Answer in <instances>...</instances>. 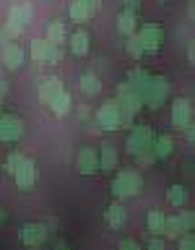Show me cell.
<instances>
[{
	"instance_id": "23",
	"label": "cell",
	"mask_w": 195,
	"mask_h": 250,
	"mask_svg": "<svg viewBox=\"0 0 195 250\" xmlns=\"http://www.w3.org/2000/svg\"><path fill=\"white\" fill-rule=\"evenodd\" d=\"M70 21H78V23H83V21H89L91 19V11H89V5L83 3V0H73V3H70Z\"/></svg>"
},
{
	"instance_id": "29",
	"label": "cell",
	"mask_w": 195,
	"mask_h": 250,
	"mask_svg": "<svg viewBox=\"0 0 195 250\" xmlns=\"http://www.w3.org/2000/svg\"><path fill=\"white\" fill-rule=\"evenodd\" d=\"M167 201H169L175 208H182V206H185V188H182V185H172L169 190H167Z\"/></svg>"
},
{
	"instance_id": "39",
	"label": "cell",
	"mask_w": 195,
	"mask_h": 250,
	"mask_svg": "<svg viewBox=\"0 0 195 250\" xmlns=\"http://www.w3.org/2000/svg\"><path fill=\"white\" fill-rule=\"evenodd\" d=\"M0 224H5V211L0 208Z\"/></svg>"
},
{
	"instance_id": "36",
	"label": "cell",
	"mask_w": 195,
	"mask_h": 250,
	"mask_svg": "<svg viewBox=\"0 0 195 250\" xmlns=\"http://www.w3.org/2000/svg\"><path fill=\"white\" fill-rule=\"evenodd\" d=\"M138 8H140L138 0H125V11L128 13H138Z\"/></svg>"
},
{
	"instance_id": "38",
	"label": "cell",
	"mask_w": 195,
	"mask_h": 250,
	"mask_svg": "<svg viewBox=\"0 0 195 250\" xmlns=\"http://www.w3.org/2000/svg\"><path fill=\"white\" fill-rule=\"evenodd\" d=\"M5 94H8V81H5V78H0V97H5Z\"/></svg>"
},
{
	"instance_id": "20",
	"label": "cell",
	"mask_w": 195,
	"mask_h": 250,
	"mask_svg": "<svg viewBox=\"0 0 195 250\" xmlns=\"http://www.w3.org/2000/svg\"><path fill=\"white\" fill-rule=\"evenodd\" d=\"M136 29H138V13L122 11V16L117 19V31L128 37V34H136Z\"/></svg>"
},
{
	"instance_id": "8",
	"label": "cell",
	"mask_w": 195,
	"mask_h": 250,
	"mask_svg": "<svg viewBox=\"0 0 195 250\" xmlns=\"http://www.w3.org/2000/svg\"><path fill=\"white\" fill-rule=\"evenodd\" d=\"M151 141H154V133L148 125H136V128L130 130V136H128V154L130 156H136L138 151H143V148L151 146Z\"/></svg>"
},
{
	"instance_id": "16",
	"label": "cell",
	"mask_w": 195,
	"mask_h": 250,
	"mask_svg": "<svg viewBox=\"0 0 195 250\" xmlns=\"http://www.w3.org/2000/svg\"><path fill=\"white\" fill-rule=\"evenodd\" d=\"M31 16H34V8H31V3H16L11 11H8V19L21 23V26H26V23L31 21Z\"/></svg>"
},
{
	"instance_id": "14",
	"label": "cell",
	"mask_w": 195,
	"mask_h": 250,
	"mask_svg": "<svg viewBox=\"0 0 195 250\" xmlns=\"http://www.w3.org/2000/svg\"><path fill=\"white\" fill-rule=\"evenodd\" d=\"M104 222L112 227V229H122V227L128 224V208H125L122 203H112V206L104 211Z\"/></svg>"
},
{
	"instance_id": "15",
	"label": "cell",
	"mask_w": 195,
	"mask_h": 250,
	"mask_svg": "<svg viewBox=\"0 0 195 250\" xmlns=\"http://www.w3.org/2000/svg\"><path fill=\"white\" fill-rule=\"evenodd\" d=\"M47 107H50V109H52V112L58 115V117H65V115L70 112V107H73V99H70V94H68L65 89H62L60 94H55L52 102H50Z\"/></svg>"
},
{
	"instance_id": "1",
	"label": "cell",
	"mask_w": 195,
	"mask_h": 250,
	"mask_svg": "<svg viewBox=\"0 0 195 250\" xmlns=\"http://www.w3.org/2000/svg\"><path fill=\"white\" fill-rule=\"evenodd\" d=\"M117 107H120L122 128H128V125H133V120H136V115L143 109V102L133 94V89L128 83H120V86H117Z\"/></svg>"
},
{
	"instance_id": "25",
	"label": "cell",
	"mask_w": 195,
	"mask_h": 250,
	"mask_svg": "<svg viewBox=\"0 0 195 250\" xmlns=\"http://www.w3.org/2000/svg\"><path fill=\"white\" fill-rule=\"evenodd\" d=\"M125 52H128V58H133V60H140V58L146 55V50H143V44H140L138 34H128V42H125Z\"/></svg>"
},
{
	"instance_id": "41",
	"label": "cell",
	"mask_w": 195,
	"mask_h": 250,
	"mask_svg": "<svg viewBox=\"0 0 195 250\" xmlns=\"http://www.w3.org/2000/svg\"><path fill=\"white\" fill-rule=\"evenodd\" d=\"M159 3H169V0H159Z\"/></svg>"
},
{
	"instance_id": "7",
	"label": "cell",
	"mask_w": 195,
	"mask_h": 250,
	"mask_svg": "<svg viewBox=\"0 0 195 250\" xmlns=\"http://www.w3.org/2000/svg\"><path fill=\"white\" fill-rule=\"evenodd\" d=\"M37 177H39L37 164L31 162V159H26V156H23L21 164L13 169V180H16V185H19L21 190H31V188H34V183H37Z\"/></svg>"
},
{
	"instance_id": "33",
	"label": "cell",
	"mask_w": 195,
	"mask_h": 250,
	"mask_svg": "<svg viewBox=\"0 0 195 250\" xmlns=\"http://www.w3.org/2000/svg\"><path fill=\"white\" fill-rule=\"evenodd\" d=\"M185 237H177V248L179 250H193L195 248V240H193V232H182Z\"/></svg>"
},
{
	"instance_id": "5",
	"label": "cell",
	"mask_w": 195,
	"mask_h": 250,
	"mask_svg": "<svg viewBox=\"0 0 195 250\" xmlns=\"http://www.w3.org/2000/svg\"><path fill=\"white\" fill-rule=\"evenodd\" d=\"M138 39H140L146 52H159L164 44V29L156 26V23H143L138 31Z\"/></svg>"
},
{
	"instance_id": "40",
	"label": "cell",
	"mask_w": 195,
	"mask_h": 250,
	"mask_svg": "<svg viewBox=\"0 0 195 250\" xmlns=\"http://www.w3.org/2000/svg\"><path fill=\"white\" fill-rule=\"evenodd\" d=\"M0 109H3V97H0Z\"/></svg>"
},
{
	"instance_id": "34",
	"label": "cell",
	"mask_w": 195,
	"mask_h": 250,
	"mask_svg": "<svg viewBox=\"0 0 195 250\" xmlns=\"http://www.w3.org/2000/svg\"><path fill=\"white\" fill-rule=\"evenodd\" d=\"M179 224H182V229H185V232H193V224H195L193 211H185V214H179Z\"/></svg>"
},
{
	"instance_id": "31",
	"label": "cell",
	"mask_w": 195,
	"mask_h": 250,
	"mask_svg": "<svg viewBox=\"0 0 195 250\" xmlns=\"http://www.w3.org/2000/svg\"><path fill=\"white\" fill-rule=\"evenodd\" d=\"M62 60V44H52L50 42V50H47V65H55V62Z\"/></svg>"
},
{
	"instance_id": "11",
	"label": "cell",
	"mask_w": 195,
	"mask_h": 250,
	"mask_svg": "<svg viewBox=\"0 0 195 250\" xmlns=\"http://www.w3.org/2000/svg\"><path fill=\"white\" fill-rule=\"evenodd\" d=\"M44 240H47V227L44 224H23V229H21V242L23 245H29V248H39V245H44Z\"/></svg>"
},
{
	"instance_id": "4",
	"label": "cell",
	"mask_w": 195,
	"mask_h": 250,
	"mask_svg": "<svg viewBox=\"0 0 195 250\" xmlns=\"http://www.w3.org/2000/svg\"><path fill=\"white\" fill-rule=\"evenodd\" d=\"M97 123H99L104 130H120V128H122V123H120V107H117V99H107L104 104L99 107V112H97Z\"/></svg>"
},
{
	"instance_id": "22",
	"label": "cell",
	"mask_w": 195,
	"mask_h": 250,
	"mask_svg": "<svg viewBox=\"0 0 195 250\" xmlns=\"http://www.w3.org/2000/svg\"><path fill=\"white\" fill-rule=\"evenodd\" d=\"M164 216L159 208H154V211H148V216H146V229L151 232V234H164Z\"/></svg>"
},
{
	"instance_id": "35",
	"label": "cell",
	"mask_w": 195,
	"mask_h": 250,
	"mask_svg": "<svg viewBox=\"0 0 195 250\" xmlns=\"http://www.w3.org/2000/svg\"><path fill=\"white\" fill-rule=\"evenodd\" d=\"M148 248H151V250H164V240H161V234H154L151 242H148Z\"/></svg>"
},
{
	"instance_id": "28",
	"label": "cell",
	"mask_w": 195,
	"mask_h": 250,
	"mask_svg": "<svg viewBox=\"0 0 195 250\" xmlns=\"http://www.w3.org/2000/svg\"><path fill=\"white\" fill-rule=\"evenodd\" d=\"M182 232L185 229H182V224H179V216H167V219H164V237L177 240Z\"/></svg>"
},
{
	"instance_id": "2",
	"label": "cell",
	"mask_w": 195,
	"mask_h": 250,
	"mask_svg": "<svg viewBox=\"0 0 195 250\" xmlns=\"http://www.w3.org/2000/svg\"><path fill=\"white\" fill-rule=\"evenodd\" d=\"M140 188H143V177H140L136 169H122V172H117V177L112 180V195L115 198H133V195L140 193Z\"/></svg>"
},
{
	"instance_id": "24",
	"label": "cell",
	"mask_w": 195,
	"mask_h": 250,
	"mask_svg": "<svg viewBox=\"0 0 195 250\" xmlns=\"http://www.w3.org/2000/svg\"><path fill=\"white\" fill-rule=\"evenodd\" d=\"M47 42H52V44H62L65 42V23L62 21H52V23H47Z\"/></svg>"
},
{
	"instance_id": "37",
	"label": "cell",
	"mask_w": 195,
	"mask_h": 250,
	"mask_svg": "<svg viewBox=\"0 0 195 250\" xmlns=\"http://www.w3.org/2000/svg\"><path fill=\"white\" fill-rule=\"evenodd\" d=\"M120 248H122V250H138L140 245H138L136 240H122V242H120Z\"/></svg>"
},
{
	"instance_id": "3",
	"label": "cell",
	"mask_w": 195,
	"mask_h": 250,
	"mask_svg": "<svg viewBox=\"0 0 195 250\" xmlns=\"http://www.w3.org/2000/svg\"><path fill=\"white\" fill-rule=\"evenodd\" d=\"M169 97V78L167 76H151V83H148V94L143 99V104L148 109H159Z\"/></svg>"
},
{
	"instance_id": "12",
	"label": "cell",
	"mask_w": 195,
	"mask_h": 250,
	"mask_svg": "<svg viewBox=\"0 0 195 250\" xmlns=\"http://www.w3.org/2000/svg\"><path fill=\"white\" fill-rule=\"evenodd\" d=\"M133 89V94L143 102L146 99V94H148V83H151V76L146 73V70H140V68H136V70H130L128 73V81H125Z\"/></svg>"
},
{
	"instance_id": "32",
	"label": "cell",
	"mask_w": 195,
	"mask_h": 250,
	"mask_svg": "<svg viewBox=\"0 0 195 250\" xmlns=\"http://www.w3.org/2000/svg\"><path fill=\"white\" fill-rule=\"evenodd\" d=\"M21 159H23V156H21L19 151H11V154H8V159H5V169H8V175H13V169L21 164Z\"/></svg>"
},
{
	"instance_id": "17",
	"label": "cell",
	"mask_w": 195,
	"mask_h": 250,
	"mask_svg": "<svg viewBox=\"0 0 195 250\" xmlns=\"http://www.w3.org/2000/svg\"><path fill=\"white\" fill-rule=\"evenodd\" d=\"M99 169H104V172L117 169V151L112 148V144H104L99 148Z\"/></svg>"
},
{
	"instance_id": "13",
	"label": "cell",
	"mask_w": 195,
	"mask_h": 250,
	"mask_svg": "<svg viewBox=\"0 0 195 250\" xmlns=\"http://www.w3.org/2000/svg\"><path fill=\"white\" fill-rule=\"evenodd\" d=\"M0 60L8 70H19L23 65V50L16 42H5L3 50H0Z\"/></svg>"
},
{
	"instance_id": "27",
	"label": "cell",
	"mask_w": 195,
	"mask_h": 250,
	"mask_svg": "<svg viewBox=\"0 0 195 250\" xmlns=\"http://www.w3.org/2000/svg\"><path fill=\"white\" fill-rule=\"evenodd\" d=\"M47 50H50V42H47V39H34V42H31V58H34V62L47 65Z\"/></svg>"
},
{
	"instance_id": "10",
	"label": "cell",
	"mask_w": 195,
	"mask_h": 250,
	"mask_svg": "<svg viewBox=\"0 0 195 250\" xmlns=\"http://www.w3.org/2000/svg\"><path fill=\"white\" fill-rule=\"evenodd\" d=\"M76 169L81 172V175H97V169H99V154L94 151V148L83 146L81 151H78V159H76Z\"/></svg>"
},
{
	"instance_id": "18",
	"label": "cell",
	"mask_w": 195,
	"mask_h": 250,
	"mask_svg": "<svg viewBox=\"0 0 195 250\" xmlns=\"http://www.w3.org/2000/svg\"><path fill=\"white\" fill-rule=\"evenodd\" d=\"M62 91V81L60 78H44V83L39 86V99L44 102V104H50L55 94H60Z\"/></svg>"
},
{
	"instance_id": "19",
	"label": "cell",
	"mask_w": 195,
	"mask_h": 250,
	"mask_svg": "<svg viewBox=\"0 0 195 250\" xmlns=\"http://www.w3.org/2000/svg\"><path fill=\"white\" fill-rule=\"evenodd\" d=\"M151 148H154L156 159H169L172 148H175V141H172V136H159L151 141Z\"/></svg>"
},
{
	"instance_id": "21",
	"label": "cell",
	"mask_w": 195,
	"mask_h": 250,
	"mask_svg": "<svg viewBox=\"0 0 195 250\" xmlns=\"http://www.w3.org/2000/svg\"><path fill=\"white\" fill-rule=\"evenodd\" d=\"M70 52H73L76 58H83V55L89 52V34H86V31H76V34L70 37Z\"/></svg>"
},
{
	"instance_id": "9",
	"label": "cell",
	"mask_w": 195,
	"mask_h": 250,
	"mask_svg": "<svg viewBox=\"0 0 195 250\" xmlns=\"http://www.w3.org/2000/svg\"><path fill=\"white\" fill-rule=\"evenodd\" d=\"M23 136V120L16 115H0V141L13 144Z\"/></svg>"
},
{
	"instance_id": "30",
	"label": "cell",
	"mask_w": 195,
	"mask_h": 250,
	"mask_svg": "<svg viewBox=\"0 0 195 250\" xmlns=\"http://www.w3.org/2000/svg\"><path fill=\"white\" fill-rule=\"evenodd\" d=\"M136 159H138V167H148V164L156 162V154H154V148L148 146V148H143V151L136 154Z\"/></svg>"
},
{
	"instance_id": "6",
	"label": "cell",
	"mask_w": 195,
	"mask_h": 250,
	"mask_svg": "<svg viewBox=\"0 0 195 250\" xmlns=\"http://www.w3.org/2000/svg\"><path fill=\"white\" fill-rule=\"evenodd\" d=\"M172 125L177 130H185L193 125V102L190 99H175L172 102Z\"/></svg>"
},
{
	"instance_id": "26",
	"label": "cell",
	"mask_w": 195,
	"mask_h": 250,
	"mask_svg": "<svg viewBox=\"0 0 195 250\" xmlns=\"http://www.w3.org/2000/svg\"><path fill=\"white\" fill-rule=\"evenodd\" d=\"M81 91L86 94V97H97V94L101 91L99 78L94 76V73H86V76H81Z\"/></svg>"
}]
</instances>
